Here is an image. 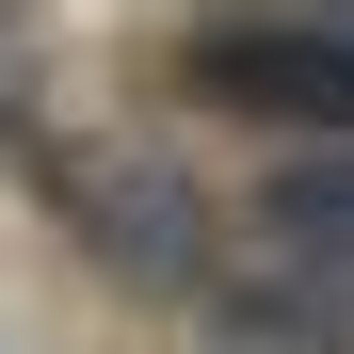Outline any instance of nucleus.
Returning a JSON list of instances; mask_svg holds the SVG:
<instances>
[{"instance_id":"1","label":"nucleus","mask_w":354,"mask_h":354,"mask_svg":"<svg viewBox=\"0 0 354 354\" xmlns=\"http://www.w3.org/2000/svg\"><path fill=\"white\" fill-rule=\"evenodd\" d=\"M194 97L242 113V129H322V145H354V48H338V32L225 17V32H194Z\"/></svg>"},{"instance_id":"2","label":"nucleus","mask_w":354,"mask_h":354,"mask_svg":"<svg viewBox=\"0 0 354 354\" xmlns=\"http://www.w3.org/2000/svg\"><path fill=\"white\" fill-rule=\"evenodd\" d=\"M65 209H81V242H97L113 274H145V290H194V258H209L177 161H65Z\"/></svg>"},{"instance_id":"3","label":"nucleus","mask_w":354,"mask_h":354,"mask_svg":"<svg viewBox=\"0 0 354 354\" xmlns=\"http://www.w3.org/2000/svg\"><path fill=\"white\" fill-rule=\"evenodd\" d=\"M258 225H274V274L290 290L354 306V161H290L274 194H258Z\"/></svg>"},{"instance_id":"4","label":"nucleus","mask_w":354,"mask_h":354,"mask_svg":"<svg viewBox=\"0 0 354 354\" xmlns=\"http://www.w3.org/2000/svg\"><path fill=\"white\" fill-rule=\"evenodd\" d=\"M209 338H225V354H338V338H322V290H290V274H274V290H225Z\"/></svg>"}]
</instances>
